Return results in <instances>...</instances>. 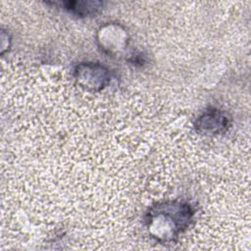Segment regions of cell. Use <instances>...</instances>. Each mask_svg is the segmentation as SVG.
Masks as SVG:
<instances>
[{"mask_svg": "<svg viewBox=\"0 0 251 251\" xmlns=\"http://www.w3.org/2000/svg\"><path fill=\"white\" fill-rule=\"evenodd\" d=\"M229 120L227 116L218 109H210L204 112L196 121L198 130L209 133H220L227 129Z\"/></svg>", "mask_w": 251, "mask_h": 251, "instance_id": "obj_2", "label": "cell"}, {"mask_svg": "<svg viewBox=\"0 0 251 251\" xmlns=\"http://www.w3.org/2000/svg\"><path fill=\"white\" fill-rule=\"evenodd\" d=\"M75 72L76 79L84 87L94 90L103 88L110 79L108 70L98 64H80Z\"/></svg>", "mask_w": 251, "mask_h": 251, "instance_id": "obj_1", "label": "cell"}, {"mask_svg": "<svg viewBox=\"0 0 251 251\" xmlns=\"http://www.w3.org/2000/svg\"><path fill=\"white\" fill-rule=\"evenodd\" d=\"M65 9L78 16H87L95 14L102 6L99 1H69L64 3Z\"/></svg>", "mask_w": 251, "mask_h": 251, "instance_id": "obj_3", "label": "cell"}]
</instances>
